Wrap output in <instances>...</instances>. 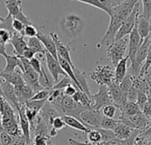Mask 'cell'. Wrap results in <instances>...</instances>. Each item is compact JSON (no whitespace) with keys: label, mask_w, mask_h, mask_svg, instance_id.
<instances>
[{"label":"cell","mask_w":151,"mask_h":145,"mask_svg":"<svg viewBox=\"0 0 151 145\" xmlns=\"http://www.w3.org/2000/svg\"><path fill=\"white\" fill-rule=\"evenodd\" d=\"M50 96V90L48 89H42L37 93L35 94L34 97L31 99L33 101H42V100H47Z\"/></svg>","instance_id":"43"},{"label":"cell","mask_w":151,"mask_h":145,"mask_svg":"<svg viewBox=\"0 0 151 145\" xmlns=\"http://www.w3.org/2000/svg\"><path fill=\"white\" fill-rule=\"evenodd\" d=\"M0 55L4 58H6L8 56V54L6 53V46L5 45L0 44Z\"/></svg>","instance_id":"53"},{"label":"cell","mask_w":151,"mask_h":145,"mask_svg":"<svg viewBox=\"0 0 151 145\" xmlns=\"http://www.w3.org/2000/svg\"><path fill=\"white\" fill-rule=\"evenodd\" d=\"M128 59H129V58H128V56H127L115 67V82L117 84H119L127 74Z\"/></svg>","instance_id":"28"},{"label":"cell","mask_w":151,"mask_h":145,"mask_svg":"<svg viewBox=\"0 0 151 145\" xmlns=\"http://www.w3.org/2000/svg\"><path fill=\"white\" fill-rule=\"evenodd\" d=\"M138 93H137V100H136V104L138 105V106L140 107L141 111L142 109L144 107V105L149 102V99H148V97L147 95L142 92V91H139L137 90Z\"/></svg>","instance_id":"42"},{"label":"cell","mask_w":151,"mask_h":145,"mask_svg":"<svg viewBox=\"0 0 151 145\" xmlns=\"http://www.w3.org/2000/svg\"><path fill=\"white\" fill-rule=\"evenodd\" d=\"M62 119H63V120H64V122L65 123L66 126H68V127H70V128H72L73 129L80 130V131H81V132H83L85 134H88L90 129H93V128H90L87 127L81 121H80L79 120H77V119H75L73 117L63 115Z\"/></svg>","instance_id":"27"},{"label":"cell","mask_w":151,"mask_h":145,"mask_svg":"<svg viewBox=\"0 0 151 145\" xmlns=\"http://www.w3.org/2000/svg\"><path fill=\"white\" fill-rule=\"evenodd\" d=\"M136 132H137V130H134V129H133V128L126 126L125 124H123V123H121L119 121V124L116 127V128L113 130V133L115 134L116 137L119 140H120V141L128 140Z\"/></svg>","instance_id":"25"},{"label":"cell","mask_w":151,"mask_h":145,"mask_svg":"<svg viewBox=\"0 0 151 145\" xmlns=\"http://www.w3.org/2000/svg\"><path fill=\"white\" fill-rule=\"evenodd\" d=\"M45 60H46L48 70L50 71L54 82H58V76L59 75H64V77L67 76V74L62 69V67L58 62V59H56L55 58H53L49 52L45 53Z\"/></svg>","instance_id":"16"},{"label":"cell","mask_w":151,"mask_h":145,"mask_svg":"<svg viewBox=\"0 0 151 145\" xmlns=\"http://www.w3.org/2000/svg\"><path fill=\"white\" fill-rule=\"evenodd\" d=\"M27 43V47L30 48L31 50H33L35 54L39 53L41 55H44L45 56V53L47 51H46L45 48L43 47V45L42 44V43L40 42V40L37 37L28 38Z\"/></svg>","instance_id":"32"},{"label":"cell","mask_w":151,"mask_h":145,"mask_svg":"<svg viewBox=\"0 0 151 145\" xmlns=\"http://www.w3.org/2000/svg\"><path fill=\"white\" fill-rule=\"evenodd\" d=\"M19 59L22 62L23 67H24V73L22 74L23 79L26 82V84L29 85L35 91V93H37L42 89H44L42 85L40 84V77L39 74L33 69L30 64V60L25 58L24 57H19Z\"/></svg>","instance_id":"5"},{"label":"cell","mask_w":151,"mask_h":145,"mask_svg":"<svg viewBox=\"0 0 151 145\" xmlns=\"http://www.w3.org/2000/svg\"><path fill=\"white\" fill-rule=\"evenodd\" d=\"M47 102V100H42V101H33L30 100L27 103H26L24 105L25 106V112H26V115L29 120L30 123V129L32 130L35 125V120L37 117V115L39 114V113L41 112L42 108L43 107V105H45V103Z\"/></svg>","instance_id":"13"},{"label":"cell","mask_w":151,"mask_h":145,"mask_svg":"<svg viewBox=\"0 0 151 145\" xmlns=\"http://www.w3.org/2000/svg\"><path fill=\"white\" fill-rule=\"evenodd\" d=\"M119 87L120 89L127 95L129 90L132 89L133 87V82H132V77L131 74H127V76L124 78V80L119 83Z\"/></svg>","instance_id":"38"},{"label":"cell","mask_w":151,"mask_h":145,"mask_svg":"<svg viewBox=\"0 0 151 145\" xmlns=\"http://www.w3.org/2000/svg\"><path fill=\"white\" fill-rule=\"evenodd\" d=\"M118 124H119V120L104 117L103 121H102V125H101V128L105 129V130L113 131L116 128V127L118 126Z\"/></svg>","instance_id":"35"},{"label":"cell","mask_w":151,"mask_h":145,"mask_svg":"<svg viewBox=\"0 0 151 145\" xmlns=\"http://www.w3.org/2000/svg\"><path fill=\"white\" fill-rule=\"evenodd\" d=\"M11 43L13 47L15 56L17 57H22L25 50L28 48L27 43L24 39V36L19 33H15L12 35Z\"/></svg>","instance_id":"21"},{"label":"cell","mask_w":151,"mask_h":145,"mask_svg":"<svg viewBox=\"0 0 151 145\" xmlns=\"http://www.w3.org/2000/svg\"><path fill=\"white\" fill-rule=\"evenodd\" d=\"M119 111H120V115L127 116V117L134 116L142 113L138 105L136 103H131V102H127L121 109H119Z\"/></svg>","instance_id":"30"},{"label":"cell","mask_w":151,"mask_h":145,"mask_svg":"<svg viewBox=\"0 0 151 145\" xmlns=\"http://www.w3.org/2000/svg\"><path fill=\"white\" fill-rule=\"evenodd\" d=\"M128 42L129 40L125 37L114 42L107 47V58L115 67L124 58H126L125 55L128 50Z\"/></svg>","instance_id":"3"},{"label":"cell","mask_w":151,"mask_h":145,"mask_svg":"<svg viewBox=\"0 0 151 145\" xmlns=\"http://www.w3.org/2000/svg\"><path fill=\"white\" fill-rule=\"evenodd\" d=\"M111 103L117 109H121L127 103V95L120 89L119 84L115 82L108 87Z\"/></svg>","instance_id":"11"},{"label":"cell","mask_w":151,"mask_h":145,"mask_svg":"<svg viewBox=\"0 0 151 145\" xmlns=\"http://www.w3.org/2000/svg\"><path fill=\"white\" fill-rule=\"evenodd\" d=\"M36 37L40 40V42L42 43V44L45 48L46 51L49 52L53 58L58 59V52H57L56 45H55L54 41L50 37V35H46L41 32H38Z\"/></svg>","instance_id":"22"},{"label":"cell","mask_w":151,"mask_h":145,"mask_svg":"<svg viewBox=\"0 0 151 145\" xmlns=\"http://www.w3.org/2000/svg\"><path fill=\"white\" fill-rule=\"evenodd\" d=\"M5 60H6V66H5V68L3 70V74H11V73H13L16 71V68L19 67V70L22 72V74L24 73V67H23V65H22V62L21 60L19 59V57L13 55H8L6 58H4Z\"/></svg>","instance_id":"23"},{"label":"cell","mask_w":151,"mask_h":145,"mask_svg":"<svg viewBox=\"0 0 151 145\" xmlns=\"http://www.w3.org/2000/svg\"><path fill=\"white\" fill-rule=\"evenodd\" d=\"M47 145H54V144H53V143L51 142V140H50V141H49V143H48V144H47Z\"/></svg>","instance_id":"59"},{"label":"cell","mask_w":151,"mask_h":145,"mask_svg":"<svg viewBox=\"0 0 151 145\" xmlns=\"http://www.w3.org/2000/svg\"><path fill=\"white\" fill-rule=\"evenodd\" d=\"M90 99L93 104L92 109L96 112H100L104 107L112 105L109 95L108 87L106 86H99L98 92L95 95H92Z\"/></svg>","instance_id":"9"},{"label":"cell","mask_w":151,"mask_h":145,"mask_svg":"<svg viewBox=\"0 0 151 145\" xmlns=\"http://www.w3.org/2000/svg\"><path fill=\"white\" fill-rule=\"evenodd\" d=\"M0 145H1V144H0Z\"/></svg>","instance_id":"62"},{"label":"cell","mask_w":151,"mask_h":145,"mask_svg":"<svg viewBox=\"0 0 151 145\" xmlns=\"http://www.w3.org/2000/svg\"><path fill=\"white\" fill-rule=\"evenodd\" d=\"M12 34L5 29H1L0 28V44L3 45H7V43H11Z\"/></svg>","instance_id":"41"},{"label":"cell","mask_w":151,"mask_h":145,"mask_svg":"<svg viewBox=\"0 0 151 145\" xmlns=\"http://www.w3.org/2000/svg\"><path fill=\"white\" fill-rule=\"evenodd\" d=\"M142 1H138L137 4H135L133 12H131V14L127 17V19L124 21V23L122 24V26L120 27L119 30L117 33L116 38H115V42L121 40L123 38L126 37V35H130L133 31V29L134 28L135 25H136V21L137 19L140 15V6H141Z\"/></svg>","instance_id":"7"},{"label":"cell","mask_w":151,"mask_h":145,"mask_svg":"<svg viewBox=\"0 0 151 145\" xmlns=\"http://www.w3.org/2000/svg\"><path fill=\"white\" fill-rule=\"evenodd\" d=\"M134 145H144V143H143V140L139 136V135L137 136V137L135 138L134 140Z\"/></svg>","instance_id":"55"},{"label":"cell","mask_w":151,"mask_h":145,"mask_svg":"<svg viewBox=\"0 0 151 145\" xmlns=\"http://www.w3.org/2000/svg\"><path fill=\"white\" fill-rule=\"evenodd\" d=\"M4 103H5V98L2 96H0V114L3 113L4 111Z\"/></svg>","instance_id":"54"},{"label":"cell","mask_w":151,"mask_h":145,"mask_svg":"<svg viewBox=\"0 0 151 145\" xmlns=\"http://www.w3.org/2000/svg\"><path fill=\"white\" fill-rule=\"evenodd\" d=\"M104 116L100 112L94 111L93 109H87L80 115V120L90 128H101Z\"/></svg>","instance_id":"10"},{"label":"cell","mask_w":151,"mask_h":145,"mask_svg":"<svg viewBox=\"0 0 151 145\" xmlns=\"http://www.w3.org/2000/svg\"><path fill=\"white\" fill-rule=\"evenodd\" d=\"M144 145H151V140H147V141H143Z\"/></svg>","instance_id":"57"},{"label":"cell","mask_w":151,"mask_h":145,"mask_svg":"<svg viewBox=\"0 0 151 145\" xmlns=\"http://www.w3.org/2000/svg\"><path fill=\"white\" fill-rule=\"evenodd\" d=\"M137 2L138 1L136 0H125V1H122L120 4H119L112 10V12L110 15L111 20H110L108 29L104 36L98 43L97 44L98 48L104 45H106L108 47L115 42V38H116L118 31L119 30L124 21L127 19V17L133 12Z\"/></svg>","instance_id":"1"},{"label":"cell","mask_w":151,"mask_h":145,"mask_svg":"<svg viewBox=\"0 0 151 145\" xmlns=\"http://www.w3.org/2000/svg\"><path fill=\"white\" fill-rule=\"evenodd\" d=\"M13 137L8 135L6 132L3 131L0 133V144L1 145H12Z\"/></svg>","instance_id":"44"},{"label":"cell","mask_w":151,"mask_h":145,"mask_svg":"<svg viewBox=\"0 0 151 145\" xmlns=\"http://www.w3.org/2000/svg\"><path fill=\"white\" fill-rule=\"evenodd\" d=\"M78 2L84 3L92 6H95L98 9L104 11L109 16L111 14L112 10L121 4L122 0H80Z\"/></svg>","instance_id":"14"},{"label":"cell","mask_w":151,"mask_h":145,"mask_svg":"<svg viewBox=\"0 0 151 145\" xmlns=\"http://www.w3.org/2000/svg\"><path fill=\"white\" fill-rule=\"evenodd\" d=\"M142 4L143 7V12L142 15L151 21V0H143L142 1Z\"/></svg>","instance_id":"40"},{"label":"cell","mask_w":151,"mask_h":145,"mask_svg":"<svg viewBox=\"0 0 151 145\" xmlns=\"http://www.w3.org/2000/svg\"><path fill=\"white\" fill-rule=\"evenodd\" d=\"M118 120L126 126L140 132H142L151 127L150 120H149L142 113L131 117L120 115Z\"/></svg>","instance_id":"8"},{"label":"cell","mask_w":151,"mask_h":145,"mask_svg":"<svg viewBox=\"0 0 151 145\" xmlns=\"http://www.w3.org/2000/svg\"><path fill=\"white\" fill-rule=\"evenodd\" d=\"M73 81L68 77V76H65L62 80H60L58 82H57L52 88L51 89H56V90H64L65 88H67L69 85L73 84Z\"/></svg>","instance_id":"37"},{"label":"cell","mask_w":151,"mask_h":145,"mask_svg":"<svg viewBox=\"0 0 151 145\" xmlns=\"http://www.w3.org/2000/svg\"><path fill=\"white\" fill-rule=\"evenodd\" d=\"M73 99L80 105L88 108V109H92V101L91 99L88 97V95L81 90H78L76 92V94L73 97Z\"/></svg>","instance_id":"31"},{"label":"cell","mask_w":151,"mask_h":145,"mask_svg":"<svg viewBox=\"0 0 151 145\" xmlns=\"http://www.w3.org/2000/svg\"><path fill=\"white\" fill-rule=\"evenodd\" d=\"M89 76L99 86L109 87L115 82V71L111 66H98Z\"/></svg>","instance_id":"4"},{"label":"cell","mask_w":151,"mask_h":145,"mask_svg":"<svg viewBox=\"0 0 151 145\" xmlns=\"http://www.w3.org/2000/svg\"><path fill=\"white\" fill-rule=\"evenodd\" d=\"M78 90H79V89L77 88V86H76L74 83H73V84L69 85L67 88H65V89H64V93H65V96L70 97H73L76 94V92H77Z\"/></svg>","instance_id":"49"},{"label":"cell","mask_w":151,"mask_h":145,"mask_svg":"<svg viewBox=\"0 0 151 145\" xmlns=\"http://www.w3.org/2000/svg\"><path fill=\"white\" fill-rule=\"evenodd\" d=\"M73 73H74V75H75V78L81 87V89L82 92L86 93L88 95V97L89 98H91L92 97V94L90 92V89H89V87H88V81H87V74L85 72H82V71H80L79 69L75 68L73 69Z\"/></svg>","instance_id":"29"},{"label":"cell","mask_w":151,"mask_h":145,"mask_svg":"<svg viewBox=\"0 0 151 145\" xmlns=\"http://www.w3.org/2000/svg\"><path fill=\"white\" fill-rule=\"evenodd\" d=\"M1 120H2L3 129L8 135H10L13 138L23 136L19 126V119H13L6 115H1Z\"/></svg>","instance_id":"12"},{"label":"cell","mask_w":151,"mask_h":145,"mask_svg":"<svg viewBox=\"0 0 151 145\" xmlns=\"http://www.w3.org/2000/svg\"><path fill=\"white\" fill-rule=\"evenodd\" d=\"M19 113V126L23 134V136L26 138V140L27 141L28 144H32V140H31V129H30V123L29 120L26 115V112H25V106L24 105H20L19 110L18 111Z\"/></svg>","instance_id":"19"},{"label":"cell","mask_w":151,"mask_h":145,"mask_svg":"<svg viewBox=\"0 0 151 145\" xmlns=\"http://www.w3.org/2000/svg\"><path fill=\"white\" fill-rule=\"evenodd\" d=\"M35 53L34 52V50H31L30 48H27V49L25 50V52L23 53V56H22V57H24L25 58H27V59H28V60H31L32 58H35Z\"/></svg>","instance_id":"52"},{"label":"cell","mask_w":151,"mask_h":145,"mask_svg":"<svg viewBox=\"0 0 151 145\" xmlns=\"http://www.w3.org/2000/svg\"><path fill=\"white\" fill-rule=\"evenodd\" d=\"M150 42L151 35L150 36H148L147 38H145L144 41L142 42V43L141 44V46H140V48L136 53V56H135L134 62L131 63V71H132L131 76L140 75L142 66L145 63L147 57H148V51H149V47H150Z\"/></svg>","instance_id":"6"},{"label":"cell","mask_w":151,"mask_h":145,"mask_svg":"<svg viewBox=\"0 0 151 145\" xmlns=\"http://www.w3.org/2000/svg\"><path fill=\"white\" fill-rule=\"evenodd\" d=\"M12 20H13V18L10 15H7L6 18H4V19L0 22V28L7 30V31L11 32L12 35L15 34L16 32L14 31V29L12 27Z\"/></svg>","instance_id":"36"},{"label":"cell","mask_w":151,"mask_h":145,"mask_svg":"<svg viewBox=\"0 0 151 145\" xmlns=\"http://www.w3.org/2000/svg\"><path fill=\"white\" fill-rule=\"evenodd\" d=\"M5 7L8 11V14L14 18L20 11H21V4L22 1L19 0H13V1H4Z\"/></svg>","instance_id":"33"},{"label":"cell","mask_w":151,"mask_h":145,"mask_svg":"<svg viewBox=\"0 0 151 145\" xmlns=\"http://www.w3.org/2000/svg\"><path fill=\"white\" fill-rule=\"evenodd\" d=\"M3 19H4V18H3V17H1V16H0V22H1V21H2V20H3Z\"/></svg>","instance_id":"60"},{"label":"cell","mask_w":151,"mask_h":145,"mask_svg":"<svg viewBox=\"0 0 151 145\" xmlns=\"http://www.w3.org/2000/svg\"><path fill=\"white\" fill-rule=\"evenodd\" d=\"M65 126H66V125H65V123L64 122V120H63L62 117L60 116V117H57V118L53 120L51 128H53V129H55V130L58 131V130L63 129Z\"/></svg>","instance_id":"48"},{"label":"cell","mask_w":151,"mask_h":145,"mask_svg":"<svg viewBox=\"0 0 151 145\" xmlns=\"http://www.w3.org/2000/svg\"><path fill=\"white\" fill-rule=\"evenodd\" d=\"M4 129H3V127H2V120H1V118H0V133L3 132Z\"/></svg>","instance_id":"58"},{"label":"cell","mask_w":151,"mask_h":145,"mask_svg":"<svg viewBox=\"0 0 151 145\" xmlns=\"http://www.w3.org/2000/svg\"><path fill=\"white\" fill-rule=\"evenodd\" d=\"M12 27H13V29H14V31L16 33L21 34L23 35V31L25 29V26L20 21H19L16 19H13V20H12Z\"/></svg>","instance_id":"50"},{"label":"cell","mask_w":151,"mask_h":145,"mask_svg":"<svg viewBox=\"0 0 151 145\" xmlns=\"http://www.w3.org/2000/svg\"><path fill=\"white\" fill-rule=\"evenodd\" d=\"M150 123H151V119H150Z\"/></svg>","instance_id":"61"},{"label":"cell","mask_w":151,"mask_h":145,"mask_svg":"<svg viewBox=\"0 0 151 145\" xmlns=\"http://www.w3.org/2000/svg\"><path fill=\"white\" fill-rule=\"evenodd\" d=\"M13 19H18L19 21H20L25 27L33 25V24H32V21L29 19V18H28L27 16H26V15L24 14V12H22V10H21V11H20Z\"/></svg>","instance_id":"45"},{"label":"cell","mask_w":151,"mask_h":145,"mask_svg":"<svg viewBox=\"0 0 151 145\" xmlns=\"http://www.w3.org/2000/svg\"><path fill=\"white\" fill-rule=\"evenodd\" d=\"M2 70H1V68H0V78H1V74H2ZM1 80H0V96H2V97H4V95H3V91H2V86H1Z\"/></svg>","instance_id":"56"},{"label":"cell","mask_w":151,"mask_h":145,"mask_svg":"<svg viewBox=\"0 0 151 145\" xmlns=\"http://www.w3.org/2000/svg\"><path fill=\"white\" fill-rule=\"evenodd\" d=\"M1 78L6 82H9L12 84L13 87H18V86H22L25 85L26 82L23 79L22 72L20 70H17L13 73L11 74H1Z\"/></svg>","instance_id":"26"},{"label":"cell","mask_w":151,"mask_h":145,"mask_svg":"<svg viewBox=\"0 0 151 145\" xmlns=\"http://www.w3.org/2000/svg\"><path fill=\"white\" fill-rule=\"evenodd\" d=\"M116 112H117V108L113 105H107V106H105V107H104L102 109L103 116L106 117V118H109V119H113L115 114H116Z\"/></svg>","instance_id":"39"},{"label":"cell","mask_w":151,"mask_h":145,"mask_svg":"<svg viewBox=\"0 0 151 145\" xmlns=\"http://www.w3.org/2000/svg\"><path fill=\"white\" fill-rule=\"evenodd\" d=\"M87 136H88V143L99 144V143L102 142V135H101L100 131L98 130V128L90 129L88 131V133L87 134Z\"/></svg>","instance_id":"34"},{"label":"cell","mask_w":151,"mask_h":145,"mask_svg":"<svg viewBox=\"0 0 151 145\" xmlns=\"http://www.w3.org/2000/svg\"><path fill=\"white\" fill-rule=\"evenodd\" d=\"M14 91L20 105H25L26 103L30 101L35 94L34 89L27 84L14 87Z\"/></svg>","instance_id":"20"},{"label":"cell","mask_w":151,"mask_h":145,"mask_svg":"<svg viewBox=\"0 0 151 145\" xmlns=\"http://www.w3.org/2000/svg\"><path fill=\"white\" fill-rule=\"evenodd\" d=\"M60 28L65 35L70 38H77L83 30L81 18L75 14H68L60 21Z\"/></svg>","instance_id":"2"},{"label":"cell","mask_w":151,"mask_h":145,"mask_svg":"<svg viewBox=\"0 0 151 145\" xmlns=\"http://www.w3.org/2000/svg\"><path fill=\"white\" fill-rule=\"evenodd\" d=\"M142 40L138 33V29H137V27L135 25L134 28L133 29L132 33L130 34V36H129V42H128V58L131 61V63L134 62V58H135V56H136V53L141 46V44L142 43Z\"/></svg>","instance_id":"15"},{"label":"cell","mask_w":151,"mask_h":145,"mask_svg":"<svg viewBox=\"0 0 151 145\" xmlns=\"http://www.w3.org/2000/svg\"><path fill=\"white\" fill-rule=\"evenodd\" d=\"M136 27L142 41H144L145 38H147L151 35V21L145 19L142 14H140L137 19Z\"/></svg>","instance_id":"24"},{"label":"cell","mask_w":151,"mask_h":145,"mask_svg":"<svg viewBox=\"0 0 151 145\" xmlns=\"http://www.w3.org/2000/svg\"><path fill=\"white\" fill-rule=\"evenodd\" d=\"M12 145H33L31 144H28L27 141L26 140V138L21 136H19V137H16V138H13V143Z\"/></svg>","instance_id":"51"},{"label":"cell","mask_w":151,"mask_h":145,"mask_svg":"<svg viewBox=\"0 0 151 145\" xmlns=\"http://www.w3.org/2000/svg\"><path fill=\"white\" fill-rule=\"evenodd\" d=\"M1 86H2V91H3L4 97L17 111H19V107H20V105H19V100H18V97H17V96L15 94L14 87L12 84H10L9 82H4V80H2V82H1Z\"/></svg>","instance_id":"18"},{"label":"cell","mask_w":151,"mask_h":145,"mask_svg":"<svg viewBox=\"0 0 151 145\" xmlns=\"http://www.w3.org/2000/svg\"><path fill=\"white\" fill-rule=\"evenodd\" d=\"M151 66V42L150 44V47H149V51H148V57H147V59L145 61V63L143 64L142 66V71H141V74L140 75H145L147 70L149 69V67Z\"/></svg>","instance_id":"47"},{"label":"cell","mask_w":151,"mask_h":145,"mask_svg":"<svg viewBox=\"0 0 151 145\" xmlns=\"http://www.w3.org/2000/svg\"><path fill=\"white\" fill-rule=\"evenodd\" d=\"M37 34H38V31L33 25L25 27V29L23 31V36H27L28 38L36 37Z\"/></svg>","instance_id":"46"},{"label":"cell","mask_w":151,"mask_h":145,"mask_svg":"<svg viewBox=\"0 0 151 145\" xmlns=\"http://www.w3.org/2000/svg\"><path fill=\"white\" fill-rule=\"evenodd\" d=\"M50 37L52 38V40L54 41L55 43V45H56V49H57V52H58V57H60L62 58L63 59H65V61H67L73 68H75L73 61H72V58H71V56H70V49L68 46L65 45L61 40L59 39L58 34L56 33H50Z\"/></svg>","instance_id":"17"}]
</instances>
